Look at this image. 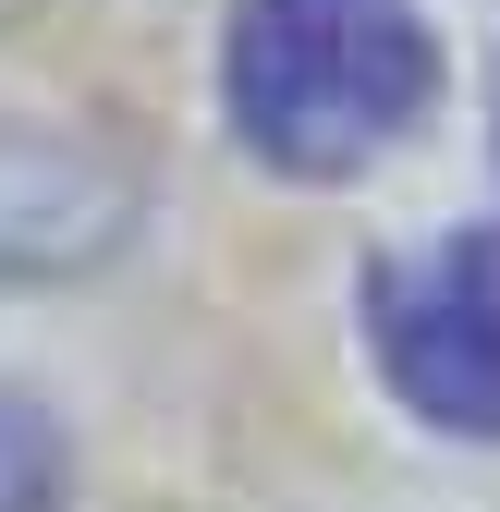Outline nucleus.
I'll list each match as a JSON object with an SVG mask.
<instances>
[{
  "mask_svg": "<svg viewBox=\"0 0 500 512\" xmlns=\"http://www.w3.org/2000/svg\"><path fill=\"white\" fill-rule=\"evenodd\" d=\"M440 86L415 0H244L220 110L281 183H342L366 171Z\"/></svg>",
  "mask_w": 500,
  "mask_h": 512,
  "instance_id": "f257e3e1",
  "label": "nucleus"
},
{
  "mask_svg": "<svg viewBox=\"0 0 500 512\" xmlns=\"http://www.w3.org/2000/svg\"><path fill=\"white\" fill-rule=\"evenodd\" d=\"M49 500H61V439L37 403L0 391V512H49Z\"/></svg>",
  "mask_w": 500,
  "mask_h": 512,
  "instance_id": "20e7f679",
  "label": "nucleus"
},
{
  "mask_svg": "<svg viewBox=\"0 0 500 512\" xmlns=\"http://www.w3.org/2000/svg\"><path fill=\"white\" fill-rule=\"evenodd\" d=\"M379 378L452 439H500V232H452L366 281Z\"/></svg>",
  "mask_w": 500,
  "mask_h": 512,
  "instance_id": "f03ea898",
  "label": "nucleus"
},
{
  "mask_svg": "<svg viewBox=\"0 0 500 512\" xmlns=\"http://www.w3.org/2000/svg\"><path fill=\"white\" fill-rule=\"evenodd\" d=\"M135 220V183L49 135H0V269H86Z\"/></svg>",
  "mask_w": 500,
  "mask_h": 512,
  "instance_id": "7ed1b4c3",
  "label": "nucleus"
}]
</instances>
